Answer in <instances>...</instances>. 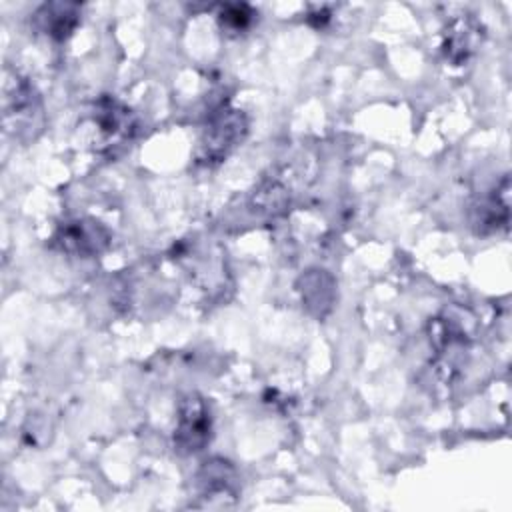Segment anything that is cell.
I'll return each instance as SVG.
<instances>
[{"label":"cell","instance_id":"1","mask_svg":"<svg viewBox=\"0 0 512 512\" xmlns=\"http://www.w3.org/2000/svg\"><path fill=\"white\" fill-rule=\"evenodd\" d=\"M4 126L20 142L36 140L44 130V106L34 84L16 76L4 88Z\"/></svg>","mask_w":512,"mask_h":512},{"label":"cell","instance_id":"2","mask_svg":"<svg viewBox=\"0 0 512 512\" xmlns=\"http://www.w3.org/2000/svg\"><path fill=\"white\" fill-rule=\"evenodd\" d=\"M248 118L238 108H220L216 110L200 136L198 142V160L204 164L222 162L246 136Z\"/></svg>","mask_w":512,"mask_h":512},{"label":"cell","instance_id":"3","mask_svg":"<svg viewBox=\"0 0 512 512\" xmlns=\"http://www.w3.org/2000/svg\"><path fill=\"white\" fill-rule=\"evenodd\" d=\"M212 438V416L206 400L198 392H188L178 402L174 428V450L182 456L196 454L208 446Z\"/></svg>","mask_w":512,"mask_h":512},{"label":"cell","instance_id":"4","mask_svg":"<svg viewBox=\"0 0 512 512\" xmlns=\"http://www.w3.org/2000/svg\"><path fill=\"white\" fill-rule=\"evenodd\" d=\"M54 246L66 254L90 258L104 252L110 244V232L92 218H76L58 226Z\"/></svg>","mask_w":512,"mask_h":512},{"label":"cell","instance_id":"5","mask_svg":"<svg viewBox=\"0 0 512 512\" xmlns=\"http://www.w3.org/2000/svg\"><path fill=\"white\" fill-rule=\"evenodd\" d=\"M510 224V178L508 174L470 206V226L476 234L488 236L506 230Z\"/></svg>","mask_w":512,"mask_h":512},{"label":"cell","instance_id":"6","mask_svg":"<svg viewBox=\"0 0 512 512\" xmlns=\"http://www.w3.org/2000/svg\"><path fill=\"white\" fill-rule=\"evenodd\" d=\"M92 122L106 146H118L136 132V118L128 106L112 96H102L92 110Z\"/></svg>","mask_w":512,"mask_h":512},{"label":"cell","instance_id":"7","mask_svg":"<svg viewBox=\"0 0 512 512\" xmlns=\"http://www.w3.org/2000/svg\"><path fill=\"white\" fill-rule=\"evenodd\" d=\"M198 490L200 496L208 500V506H214V500H220V506H226L228 500L238 496V472L224 458H210L198 470Z\"/></svg>","mask_w":512,"mask_h":512},{"label":"cell","instance_id":"8","mask_svg":"<svg viewBox=\"0 0 512 512\" xmlns=\"http://www.w3.org/2000/svg\"><path fill=\"white\" fill-rule=\"evenodd\" d=\"M480 42H482L480 22L470 14H460L454 20H450L444 32V42H442L444 58L450 64L460 66L476 52Z\"/></svg>","mask_w":512,"mask_h":512},{"label":"cell","instance_id":"9","mask_svg":"<svg viewBox=\"0 0 512 512\" xmlns=\"http://www.w3.org/2000/svg\"><path fill=\"white\" fill-rule=\"evenodd\" d=\"M80 14L82 10L74 2H46L34 12L32 22L38 32L62 42L70 38L80 24Z\"/></svg>","mask_w":512,"mask_h":512},{"label":"cell","instance_id":"10","mask_svg":"<svg viewBox=\"0 0 512 512\" xmlns=\"http://www.w3.org/2000/svg\"><path fill=\"white\" fill-rule=\"evenodd\" d=\"M298 292H300L304 308L312 316L324 318L332 310L336 284H334V278L326 270L312 268L300 276Z\"/></svg>","mask_w":512,"mask_h":512},{"label":"cell","instance_id":"11","mask_svg":"<svg viewBox=\"0 0 512 512\" xmlns=\"http://www.w3.org/2000/svg\"><path fill=\"white\" fill-rule=\"evenodd\" d=\"M252 18H254V12L246 4H226L218 14L220 28L230 34L244 32L252 24Z\"/></svg>","mask_w":512,"mask_h":512}]
</instances>
